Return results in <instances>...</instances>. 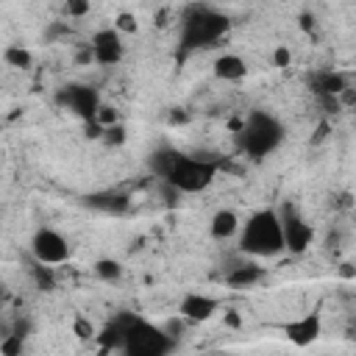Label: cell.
<instances>
[{
  "label": "cell",
  "instance_id": "obj_1",
  "mask_svg": "<svg viewBox=\"0 0 356 356\" xmlns=\"http://www.w3.org/2000/svg\"><path fill=\"white\" fill-rule=\"evenodd\" d=\"M97 339L103 342L106 350H117L128 356H164L175 348V337L167 325H156L134 312L114 314L97 331Z\"/></svg>",
  "mask_w": 356,
  "mask_h": 356
},
{
  "label": "cell",
  "instance_id": "obj_2",
  "mask_svg": "<svg viewBox=\"0 0 356 356\" xmlns=\"http://www.w3.org/2000/svg\"><path fill=\"white\" fill-rule=\"evenodd\" d=\"M236 250L242 256L250 259H278L286 253V242H284V225H281V214L275 206H264L250 211L242 220L239 236H236Z\"/></svg>",
  "mask_w": 356,
  "mask_h": 356
},
{
  "label": "cell",
  "instance_id": "obj_3",
  "mask_svg": "<svg viewBox=\"0 0 356 356\" xmlns=\"http://www.w3.org/2000/svg\"><path fill=\"white\" fill-rule=\"evenodd\" d=\"M228 31H231L228 14L206 3H192L178 19V50L181 53L211 50L228 36Z\"/></svg>",
  "mask_w": 356,
  "mask_h": 356
},
{
  "label": "cell",
  "instance_id": "obj_4",
  "mask_svg": "<svg viewBox=\"0 0 356 356\" xmlns=\"http://www.w3.org/2000/svg\"><path fill=\"white\" fill-rule=\"evenodd\" d=\"M222 170V161L209 153H189V150H172L167 170L161 172V181L175 195H200L206 192Z\"/></svg>",
  "mask_w": 356,
  "mask_h": 356
},
{
  "label": "cell",
  "instance_id": "obj_5",
  "mask_svg": "<svg viewBox=\"0 0 356 356\" xmlns=\"http://www.w3.org/2000/svg\"><path fill=\"white\" fill-rule=\"evenodd\" d=\"M284 139H286L284 122L273 111H264V108L248 111L242 125H239V131H236L239 150L253 161H261V159L273 156L284 145Z\"/></svg>",
  "mask_w": 356,
  "mask_h": 356
},
{
  "label": "cell",
  "instance_id": "obj_6",
  "mask_svg": "<svg viewBox=\"0 0 356 356\" xmlns=\"http://www.w3.org/2000/svg\"><path fill=\"white\" fill-rule=\"evenodd\" d=\"M28 250H31V259L36 264H44V267H53V270L67 264L70 256H72L70 239L53 225H39L28 239Z\"/></svg>",
  "mask_w": 356,
  "mask_h": 356
},
{
  "label": "cell",
  "instance_id": "obj_7",
  "mask_svg": "<svg viewBox=\"0 0 356 356\" xmlns=\"http://www.w3.org/2000/svg\"><path fill=\"white\" fill-rule=\"evenodd\" d=\"M278 214H281V225H284L286 253H292V256L306 253L312 248V242H314V225L309 222V217L295 203L278 206Z\"/></svg>",
  "mask_w": 356,
  "mask_h": 356
},
{
  "label": "cell",
  "instance_id": "obj_8",
  "mask_svg": "<svg viewBox=\"0 0 356 356\" xmlns=\"http://www.w3.org/2000/svg\"><path fill=\"white\" fill-rule=\"evenodd\" d=\"M86 47H89L95 64H100V67H117L125 58V33H120L114 25H103V28L92 31Z\"/></svg>",
  "mask_w": 356,
  "mask_h": 356
},
{
  "label": "cell",
  "instance_id": "obj_9",
  "mask_svg": "<svg viewBox=\"0 0 356 356\" xmlns=\"http://www.w3.org/2000/svg\"><path fill=\"white\" fill-rule=\"evenodd\" d=\"M178 317L184 323H209L217 312H220V298L211 295V292H200V289H186L181 298H178V306H175Z\"/></svg>",
  "mask_w": 356,
  "mask_h": 356
},
{
  "label": "cell",
  "instance_id": "obj_10",
  "mask_svg": "<svg viewBox=\"0 0 356 356\" xmlns=\"http://www.w3.org/2000/svg\"><path fill=\"white\" fill-rule=\"evenodd\" d=\"M320 334H323V312H320V306L306 309V312H300V314H295V317H289L284 323V337L295 348L314 345L320 339Z\"/></svg>",
  "mask_w": 356,
  "mask_h": 356
},
{
  "label": "cell",
  "instance_id": "obj_11",
  "mask_svg": "<svg viewBox=\"0 0 356 356\" xmlns=\"http://www.w3.org/2000/svg\"><path fill=\"white\" fill-rule=\"evenodd\" d=\"M239 256H242V253H239ZM261 278H264V267L259 264V259H250V256H242L234 267H228V270L222 273V281H225L228 286H234V289H250V286H256Z\"/></svg>",
  "mask_w": 356,
  "mask_h": 356
},
{
  "label": "cell",
  "instance_id": "obj_12",
  "mask_svg": "<svg viewBox=\"0 0 356 356\" xmlns=\"http://www.w3.org/2000/svg\"><path fill=\"white\" fill-rule=\"evenodd\" d=\"M61 100L67 103V108L72 114H78L83 120H95V114H97V108L103 103L92 86H67L64 95H61Z\"/></svg>",
  "mask_w": 356,
  "mask_h": 356
},
{
  "label": "cell",
  "instance_id": "obj_13",
  "mask_svg": "<svg viewBox=\"0 0 356 356\" xmlns=\"http://www.w3.org/2000/svg\"><path fill=\"white\" fill-rule=\"evenodd\" d=\"M211 72L222 83H239V81L248 78V61L239 53H234V50H222L211 61Z\"/></svg>",
  "mask_w": 356,
  "mask_h": 356
},
{
  "label": "cell",
  "instance_id": "obj_14",
  "mask_svg": "<svg viewBox=\"0 0 356 356\" xmlns=\"http://www.w3.org/2000/svg\"><path fill=\"white\" fill-rule=\"evenodd\" d=\"M239 228H242V217L234 209H217L209 220V234L217 242H231V239L236 242Z\"/></svg>",
  "mask_w": 356,
  "mask_h": 356
},
{
  "label": "cell",
  "instance_id": "obj_15",
  "mask_svg": "<svg viewBox=\"0 0 356 356\" xmlns=\"http://www.w3.org/2000/svg\"><path fill=\"white\" fill-rule=\"evenodd\" d=\"M309 86L312 92L320 97V100H334L337 95H342L348 89V81L342 72H334V70H320L309 78Z\"/></svg>",
  "mask_w": 356,
  "mask_h": 356
},
{
  "label": "cell",
  "instance_id": "obj_16",
  "mask_svg": "<svg viewBox=\"0 0 356 356\" xmlns=\"http://www.w3.org/2000/svg\"><path fill=\"white\" fill-rule=\"evenodd\" d=\"M92 270H95V275H97V278H103V281H120V278H122V273H125L122 261H117V259H111V256L97 259Z\"/></svg>",
  "mask_w": 356,
  "mask_h": 356
},
{
  "label": "cell",
  "instance_id": "obj_17",
  "mask_svg": "<svg viewBox=\"0 0 356 356\" xmlns=\"http://www.w3.org/2000/svg\"><path fill=\"white\" fill-rule=\"evenodd\" d=\"M3 58L8 67H31V53L22 44H8L3 50Z\"/></svg>",
  "mask_w": 356,
  "mask_h": 356
},
{
  "label": "cell",
  "instance_id": "obj_18",
  "mask_svg": "<svg viewBox=\"0 0 356 356\" xmlns=\"http://www.w3.org/2000/svg\"><path fill=\"white\" fill-rule=\"evenodd\" d=\"M111 25H114L120 33H125V36L139 31V22H136V14H134V11H120V14L114 17V22H111Z\"/></svg>",
  "mask_w": 356,
  "mask_h": 356
},
{
  "label": "cell",
  "instance_id": "obj_19",
  "mask_svg": "<svg viewBox=\"0 0 356 356\" xmlns=\"http://www.w3.org/2000/svg\"><path fill=\"white\" fill-rule=\"evenodd\" d=\"M100 131H103V139H106L108 145H120V142H125V125H122V120L114 122V125H108V128H100Z\"/></svg>",
  "mask_w": 356,
  "mask_h": 356
},
{
  "label": "cell",
  "instance_id": "obj_20",
  "mask_svg": "<svg viewBox=\"0 0 356 356\" xmlns=\"http://www.w3.org/2000/svg\"><path fill=\"white\" fill-rule=\"evenodd\" d=\"M289 61H292V53H289V47L278 44V47L273 50V64H275V67H289Z\"/></svg>",
  "mask_w": 356,
  "mask_h": 356
},
{
  "label": "cell",
  "instance_id": "obj_21",
  "mask_svg": "<svg viewBox=\"0 0 356 356\" xmlns=\"http://www.w3.org/2000/svg\"><path fill=\"white\" fill-rule=\"evenodd\" d=\"M75 334L86 339V337H97V328H95L92 323H86V320H81V317H78V320H75Z\"/></svg>",
  "mask_w": 356,
  "mask_h": 356
},
{
  "label": "cell",
  "instance_id": "obj_22",
  "mask_svg": "<svg viewBox=\"0 0 356 356\" xmlns=\"http://www.w3.org/2000/svg\"><path fill=\"white\" fill-rule=\"evenodd\" d=\"M64 3H67V11L72 14H83L89 8V0H64Z\"/></svg>",
  "mask_w": 356,
  "mask_h": 356
}]
</instances>
